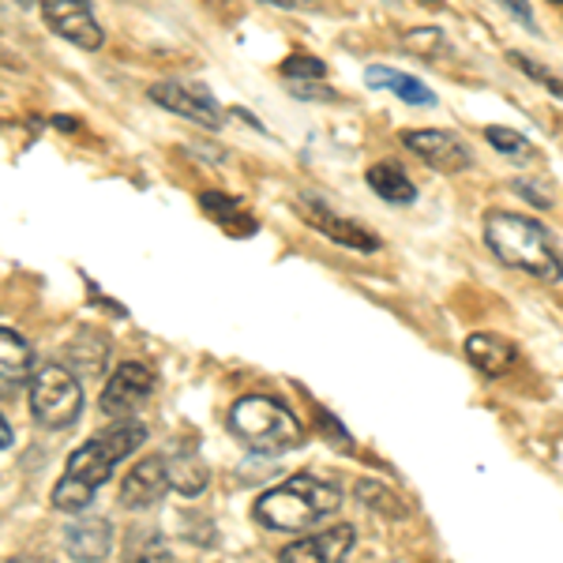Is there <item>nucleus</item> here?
<instances>
[{
	"instance_id": "obj_1",
	"label": "nucleus",
	"mask_w": 563,
	"mask_h": 563,
	"mask_svg": "<svg viewBox=\"0 0 563 563\" xmlns=\"http://www.w3.org/2000/svg\"><path fill=\"white\" fill-rule=\"evenodd\" d=\"M143 440H147V424H140V421H121V424H113V429H106L102 435H95V440H87L84 448L68 459L65 477L53 488V507L68 515L87 511L95 493L117 470V462L129 459Z\"/></svg>"
},
{
	"instance_id": "obj_2",
	"label": "nucleus",
	"mask_w": 563,
	"mask_h": 563,
	"mask_svg": "<svg viewBox=\"0 0 563 563\" xmlns=\"http://www.w3.org/2000/svg\"><path fill=\"white\" fill-rule=\"evenodd\" d=\"M342 504V493L334 485H327L320 477L297 474L289 477L286 485L267 488L256 504H252V519L267 530H282V533H301L308 526L323 522L327 515H334Z\"/></svg>"
},
{
	"instance_id": "obj_3",
	"label": "nucleus",
	"mask_w": 563,
	"mask_h": 563,
	"mask_svg": "<svg viewBox=\"0 0 563 563\" xmlns=\"http://www.w3.org/2000/svg\"><path fill=\"white\" fill-rule=\"evenodd\" d=\"M485 241L507 267L526 271L533 278H560V256L552 233L541 222L511 211H493L485 218Z\"/></svg>"
},
{
	"instance_id": "obj_4",
	"label": "nucleus",
	"mask_w": 563,
	"mask_h": 563,
	"mask_svg": "<svg viewBox=\"0 0 563 563\" xmlns=\"http://www.w3.org/2000/svg\"><path fill=\"white\" fill-rule=\"evenodd\" d=\"M230 424H233V432H238V440L249 443L260 455H282V451L297 448V443L305 440L301 421L289 413V406L275 402V398H267V395L241 398L230 413Z\"/></svg>"
},
{
	"instance_id": "obj_5",
	"label": "nucleus",
	"mask_w": 563,
	"mask_h": 563,
	"mask_svg": "<svg viewBox=\"0 0 563 563\" xmlns=\"http://www.w3.org/2000/svg\"><path fill=\"white\" fill-rule=\"evenodd\" d=\"M31 413L42 429H68L84 413L79 379L60 365H42L31 376Z\"/></svg>"
},
{
	"instance_id": "obj_6",
	"label": "nucleus",
	"mask_w": 563,
	"mask_h": 563,
	"mask_svg": "<svg viewBox=\"0 0 563 563\" xmlns=\"http://www.w3.org/2000/svg\"><path fill=\"white\" fill-rule=\"evenodd\" d=\"M151 390H154V372L147 365H140V361H129V365H121L109 376V384L102 390V410L109 417H124L129 421V413H135L147 402Z\"/></svg>"
},
{
	"instance_id": "obj_7",
	"label": "nucleus",
	"mask_w": 563,
	"mask_h": 563,
	"mask_svg": "<svg viewBox=\"0 0 563 563\" xmlns=\"http://www.w3.org/2000/svg\"><path fill=\"white\" fill-rule=\"evenodd\" d=\"M42 15L53 26V34L68 38L79 49H98L106 42L102 26H98V20L90 15V4H84V0H45Z\"/></svg>"
},
{
	"instance_id": "obj_8",
	"label": "nucleus",
	"mask_w": 563,
	"mask_h": 563,
	"mask_svg": "<svg viewBox=\"0 0 563 563\" xmlns=\"http://www.w3.org/2000/svg\"><path fill=\"white\" fill-rule=\"evenodd\" d=\"M353 549V526L339 522L327 526L320 533H308V538L286 544L278 552V563H346Z\"/></svg>"
},
{
	"instance_id": "obj_9",
	"label": "nucleus",
	"mask_w": 563,
	"mask_h": 563,
	"mask_svg": "<svg viewBox=\"0 0 563 563\" xmlns=\"http://www.w3.org/2000/svg\"><path fill=\"white\" fill-rule=\"evenodd\" d=\"M402 143L421 162H429L432 169H440V174H462V169H470V147L459 140L455 132H440V129L406 132Z\"/></svg>"
},
{
	"instance_id": "obj_10",
	"label": "nucleus",
	"mask_w": 563,
	"mask_h": 563,
	"mask_svg": "<svg viewBox=\"0 0 563 563\" xmlns=\"http://www.w3.org/2000/svg\"><path fill=\"white\" fill-rule=\"evenodd\" d=\"M151 98L158 106L188 117V121L207 124V129H222V106H218L203 87H196V84H154Z\"/></svg>"
},
{
	"instance_id": "obj_11",
	"label": "nucleus",
	"mask_w": 563,
	"mask_h": 563,
	"mask_svg": "<svg viewBox=\"0 0 563 563\" xmlns=\"http://www.w3.org/2000/svg\"><path fill=\"white\" fill-rule=\"evenodd\" d=\"M169 462L151 455V459H140L135 466L129 470L121 485V504L132 507V511H143V507H154L169 488Z\"/></svg>"
},
{
	"instance_id": "obj_12",
	"label": "nucleus",
	"mask_w": 563,
	"mask_h": 563,
	"mask_svg": "<svg viewBox=\"0 0 563 563\" xmlns=\"http://www.w3.org/2000/svg\"><path fill=\"white\" fill-rule=\"evenodd\" d=\"M34 376V350L15 331L0 327V398L15 395Z\"/></svg>"
},
{
	"instance_id": "obj_13",
	"label": "nucleus",
	"mask_w": 563,
	"mask_h": 563,
	"mask_svg": "<svg viewBox=\"0 0 563 563\" xmlns=\"http://www.w3.org/2000/svg\"><path fill=\"white\" fill-rule=\"evenodd\" d=\"M65 544H68V556L71 560L98 563V560H106L109 544H113V526H109L106 519H95V515H87V519H76V522L68 526Z\"/></svg>"
},
{
	"instance_id": "obj_14",
	"label": "nucleus",
	"mask_w": 563,
	"mask_h": 563,
	"mask_svg": "<svg viewBox=\"0 0 563 563\" xmlns=\"http://www.w3.org/2000/svg\"><path fill=\"white\" fill-rule=\"evenodd\" d=\"M305 218L312 225H320V230L331 241L346 244V249H357V252H376L379 249V238L372 230H365V225H357V222H350V218H334L331 211H323L320 203H312V199L305 203Z\"/></svg>"
},
{
	"instance_id": "obj_15",
	"label": "nucleus",
	"mask_w": 563,
	"mask_h": 563,
	"mask_svg": "<svg viewBox=\"0 0 563 563\" xmlns=\"http://www.w3.org/2000/svg\"><path fill=\"white\" fill-rule=\"evenodd\" d=\"M466 357H470V365H477L481 372H488V376H499V372H507L515 365V346L507 339H499V334L477 331L466 339Z\"/></svg>"
},
{
	"instance_id": "obj_16",
	"label": "nucleus",
	"mask_w": 563,
	"mask_h": 563,
	"mask_svg": "<svg viewBox=\"0 0 563 563\" xmlns=\"http://www.w3.org/2000/svg\"><path fill=\"white\" fill-rule=\"evenodd\" d=\"M365 84L376 87V90H390V95H398L410 106H432L435 102V95L421 84V79L406 76V71H395V68H368Z\"/></svg>"
},
{
	"instance_id": "obj_17",
	"label": "nucleus",
	"mask_w": 563,
	"mask_h": 563,
	"mask_svg": "<svg viewBox=\"0 0 563 563\" xmlns=\"http://www.w3.org/2000/svg\"><path fill=\"white\" fill-rule=\"evenodd\" d=\"M368 185H372V192H376L379 199H387V203H413V196H417L410 177H406L395 162H379V166H372Z\"/></svg>"
},
{
	"instance_id": "obj_18",
	"label": "nucleus",
	"mask_w": 563,
	"mask_h": 563,
	"mask_svg": "<svg viewBox=\"0 0 563 563\" xmlns=\"http://www.w3.org/2000/svg\"><path fill=\"white\" fill-rule=\"evenodd\" d=\"M166 470H169V485H174L177 493H185V496H199V493H203L207 470L199 466L196 459H180V462H174V466H166Z\"/></svg>"
},
{
	"instance_id": "obj_19",
	"label": "nucleus",
	"mask_w": 563,
	"mask_h": 563,
	"mask_svg": "<svg viewBox=\"0 0 563 563\" xmlns=\"http://www.w3.org/2000/svg\"><path fill=\"white\" fill-rule=\"evenodd\" d=\"M488 143H493L499 154H507V158H530V154H533L526 135L507 132V129H488Z\"/></svg>"
},
{
	"instance_id": "obj_20",
	"label": "nucleus",
	"mask_w": 563,
	"mask_h": 563,
	"mask_svg": "<svg viewBox=\"0 0 563 563\" xmlns=\"http://www.w3.org/2000/svg\"><path fill=\"white\" fill-rule=\"evenodd\" d=\"M129 563H174V560H169V552H166V544H162V538H151L147 544H143V549L132 552Z\"/></svg>"
},
{
	"instance_id": "obj_21",
	"label": "nucleus",
	"mask_w": 563,
	"mask_h": 563,
	"mask_svg": "<svg viewBox=\"0 0 563 563\" xmlns=\"http://www.w3.org/2000/svg\"><path fill=\"white\" fill-rule=\"evenodd\" d=\"M286 76H323V65L316 57H289L286 65H282Z\"/></svg>"
},
{
	"instance_id": "obj_22",
	"label": "nucleus",
	"mask_w": 563,
	"mask_h": 563,
	"mask_svg": "<svg viewBox=\"0 0 563 563\" xmlns=\"http://www.w3.org/2000/svg\"><path fill=\"white\" fill-rule=\"evenodd\" d=\"M4 448H12V424L0 417V451H4Z\"/></svg>"
},
{
	"instance_id": "obj_23",
	"label": "nucleus",
	"mask_w": 563,
	"mask_h": 563,
	"mask_svg": "<svg viewBox=\"0 0 563 563\" xmlns=\"http://www.w3.org/2000/svg\"><path fill=\"white\" fill-rule=\"evenodd\" d=\"M8 563H49V560H38V556H15V560H8Z\"/></svg>"
}]
</instances>
